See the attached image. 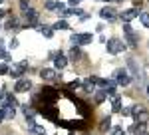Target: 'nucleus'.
<instances>
[{"instance_id":"nucleus-18","label":"nucleus","mask_w":149,"mask_h":135,"mask_svg":"<svg viewBox=\"0 0 149 135\" xmlns=\"http://www.w3.org/2000/svg\"><path fill=\"white\" fill-rule=\"evenodd\" d=\"M52 28H54V30H70V24L66 22V20H58Z\"/></svg>"},{"instance_id":"nucleus-29","label":"nucleus","mask_w":149,"mask_h":135,"mask_svg":"<svg viewBox=\"0 0 149 135\" xmlns=\"http://www.w3.org/2000/svg\"><path fill=\"white\" fill-rule=\"evenodd\" d=\"M0 58H4V60H10V56H8V52H6V50H4L2 46H0Z\"/></svg>"},{"instance_id":"nucleus-25","label":"nucleus","mask_w":149,"mask_h":135,"mask_svg":"<svg viewBox=\"0 0 149 135\" xmlns=\"http://www.w3.org/2000/svg\"><path fill=\"white\" fill-rule=\"evenodd\" d=\"M80 86H84V81H81V79H76V81H70V90H78Z\"/></svg>"},{"instance_id":"nucleus-33","label":"nucleus","mask_w":149,"mask_h":135,"mask_svg":"<svg viewBox=\"0 0 149 135\" xmlns=\"http://www.w3.org/2000/svg\"><path fill=\"white\" fill-rule=\"evenodd\" d=\"M121 113H123V115H131V109H129V107H125V109H121Z\"/></svg>"},{"instance_id":"nucleus-8","label":"nucleus","mask_w":149,"mask_h":135,"mask_svg":"<svg viewBox=\"0 0 149 135\" xmlns=\"http://www.w3.org/2000/svg\"><path fill=\"white\" fill-rule=\"evenodd\" d=\"M30 88H32V81L26 79V78H20L16 81V86H14V91H16V93H22V91H28Z\"/></svg>"},{"instance_id":"nucleus-17","label":"nucleus","mask_w":149,"mask_h":135,"mask_svg":"<svg viewBox=\"0 0 149 135\" xmlns=\"http://www.w3.org/2000/svg\"><path fill=\"white\" fill-rule=\"evenodd\" d=\"M30 133L32 135H46V127H42V125H32V127H30Z\"/></svg>"},{"instance_id":"nucleus-5","label":"nucleus","mask_w":149,"mask_h":135,"mask_svg":"<svg viewBox=\"0 0 149 135\" xmlns=\"http://www.w3.org/2000/svg\"><path fill=\"white\" fill-rule=\"evenodd\" d=\"M123 36H125L127 44L131 46V48H135V46H137V36H135L133 28H131L129 24H123Z\"/></svg>"},{"instance_id":"nucleus-36","label":"nucleus","mask_w":149,"mask_h":135,"mask_svg":"<svg viewBox=\"0 0 149 135\" xmlns=\"http://www.w3.org/2000/svg\"><path fill=\"white\" fill-rule=\"evenodd\" d=\"M4 14H6V12H4V10H0V20H2V16H4Z\"/></svg>"},{"instance_id":"nucleus-20","label":"nucleus","mask_w":149,"mask_h":135,"mask_svg":"<svg viewBox=\"0 0 149 135\" xmlns=\"http://www.w3.org/2000/svg\"><path fill=\"white\" fill-rule=\"evenodd\" d=\"M60 6H62V4H60L58 0H48L46 2V10H58Z\"/></svg>"},{"instance_id":"nucleus-38","label":"nucleus","mask_w":149,"mask_h":135,"mask_svg":"<svg viewBox=\"0 0 149 135\" xmlns=\"http://www.w3.org/2000/svg\"><path fill=\"white\" fill-rule=\"evenodd\" d=\"M147 93H149V86H147Z\"/></svg>"},{"instance_id":"nucleus-9","label":"nucleus","mask_w":149,"mask_h":135,"mask_svg":"<svg viewBox=\"0 0 149 135\" xmlns=\"http://www.w3.org/2000/svg\"><path fill=\"white\" fill-rule=\"evenodd\" d=\"M100 16H102V20L111 22V20H115L117 12H115V8H111V6H105V8H102V10H100Z\"/></svg>"},{"instance_id":"nucleus-12","label":"nucleus","mask_w":149,"mask_h":135,"mask_svg":"<svg viewBox=\"0 0 149 135\" xmlns=\"http://www.w3.org/2000/svg\"><path fill=\"white\" fill-rule=\"evenodd\" d=\"M40 78H42V79H48V81L56 79V70H50V68H42V70H40Z\"/></svg>"},{"instance_id":"nucleus-2","label":"nucleus","mask_w":149,"mask_h":135,"mask_svg":"<svg viewBox=\"0 0 149 135\" xmlns=\"http://www.w3.org/2000/svg\"><path fill=\"white\" fill-rule=\"evenodd\" d=\"M125 50V42H121L119 38H111V40H107V52L109 54H121Z\"/></svg>"},{"instance_id":"nucleus-30","label":"nucleus","mask_w":149,"mask_h":135,"mask_svg":"<svg viewBox=\"0 0 149 135\" xmlns=\"http://www.w3.org/2000/svg\"><path fill=\"white\" fill-rule=\"evenodd\" d=\"M20 8H22V10H28V8H30L28 0H20Z\"/></svg>"},{"instance_id":"nucleus-7","label":"nucleus","mask_w":149,"mask_h":135,"mask_svg":"<svg viewBox=\"0 0 149 135\" xmlns=\"http://www.w3.org/2000/svg\"><path fill=\"white\" fill-rule=\"evenodd\" d=\"M24 20H26V26H36L38 24V12L34 8L24 10Z\"/></svg>"},{"instance_id":"nucleus-1","label":"nucleus","mask_w":149,"mask_h":135,"mask_svg":"<svg viewBox=\"0 0 149 135\" xmlns=\"http://www.w3.org/2000/svg\"><path fill=\"white\" fill-rule=\"evenodd\" d=\"M113 81L117 86H121V88H125L131 84V78H129V74H127L123 68H119V70H115L113 72Z\"/></svg>"},{"instance_id":"nucleus-34","label":"nucleus","mask_w":149,"mask_h":135,"mask_svg":"<svg viewBox=\"0 0 149 135\" xmlns=\"http://www.w3.org/2000/svg\"><path fill=\"white\" fill-rule=\"evenodd\" d=\"M18 46V40H10V48H16Z\"/></svg>"},{"instance_id":"nucleus-28","label":"nucleus","mask_w":149,"mask_h":135,"mask_svg":"<svg viewBox=\"0 0 149 135\" xmlns=\"http://www.w3.org/2000/svg\"><path fill=\"white\" fill-rule=\"evenodd\" d=\"M8 72H10V68H8V64H0V76L8 74Z\"/></svg>"},{"instance_id":"nucleus-39","label":"nucleus","mask_w":149,"mask_h":135,"mask_svg":"<svg viewBox=\"0 0 149 135\" xmlns=\"http://www.w3.org/2000/svg\"><path fill=\"white\" fill-rule=\"evenodd\" d=\"M2 2H4V0H0V4H2Z\"/></svg>"},{"instance_id":"nucleus-15","label":"nucleus","mask_w":149,"mask_h":135,"mask_svg":"<svg viewBox=\"0 0 149 135\" xmlns=\"http://www.w3.org/2000/svg\"><path fill=\"white\" fill-rule=\"evenodd\" d=\"M129 131H131V133H135V135H145V123L131 125V127H129Z\"/></svg>"},{"instance_id":"nucleus-22","label":"nucleus","mask_w":149,"mask_h":135,"mask_svg":"<svg viewBox=\"0 0 149 135\" xmlns=\"http://www.w3.org/2000/svg\"><path fill=\"white\" fill-rule=\"evenodd\" d=\"M139 20H141V24H143L145 28H149V12H141V14H139Z\"/></svg>"},{"instance_id":"nucleus-24","label":"nucleus","mask_w":149,"mask_h":135,"mask_svg":"<svg viewBox=\"0 0 149 135\" xmlns=\"http://www.w3.org/2000/svg\"><path fill=\"white\" fill-rule=\"evenodd\" d=\"M93 86H95V84H93V81H92L90 78L84 81V88H86V91H93Z\"/></svg>"},{"instance_id":"nucleus-26","label":"nucleus","mask_w":149,"mask_h":135,"mask_svg":"<svg viewBox=\"0 0 149 135\" xmlns=\"http://www.w3.org/2000/svg\"><path fill=\"white\" fill-rule=\"evenodd\" d=\"M111 135H125V129L123 127H113L111 129Z\"/></svg>"},{"instance_id":"nucleus-6","label":"nucleus","mask_w":149,"mask_h":135,"mask_svg":"<svg viewBox=\"0 0 149 135\" xmlns=\"http://www.w3.org/2000/svg\"><path fill=\"white\" fill-rule=\"evenodd\" d=\"M131 115H133V119L137 121V123H145L149 119V113L143 109V107H139V105H135L133 109H131Z\"/></svg>"},{"instance_id":"nucleus-16","label":"nucleus","mask_w":149,"mask_h":135,"mask_svg":"<svg viewBox=\"0 0 149 135\" xmlns=\"http://www.w3.org/2000/svg\"><path fill=\"white\" fill-rule=\"evenodd\" d=\"M111 109L117 111V113H121V97H119V95H113V97H111Z\"/></svg>"},{"instance_id":"nucleus-31","label":"nucleus","mask_w":149,"mask_h":135,"mask_svg":"<svg viewBox=\"0 0 149 135\" xmlns=\"http://www.w3.org/2000/svg\"><path fill=\"white\" fill-rule=\"evenodd\" d=\"M133 6H135V8H141V6H143V0H133Z\"/></svg>"},{"instance_id":"nucleus-40","label":"nucleus","mask_w":149,"mask_h":135,"mask_svg":"<svg viewBox=\"0 0 149 135\" xmlns=\"http://www.w3.org/2000/svg\"><path fill=\"white\" fill-rule=\"evenodd\" d=\"M145 135H147V133H145Z\"/></svg>"},{"instance_id":"nucleus-21","label":"nucleus","mask_w":149,"mask_h":135,"mask_svg":"<svg viewBox=\"0 0 149 135\" xmlns=\"http://www.w3.org/2000/svg\"><path fill=\"white\" fill-rule=\"evenodd\" d=\"M105 97H107V91H105V90L95 91V101H97V103H102V101H105Z\"/></svg>"},{"instance_id":"nucleus-11","label":"nucleus","mask_w":149,"mask_h":135,"mask_svg":"<svg viewBox=\"0 0 149 135\" xmlns=\"http://www.w3.org/2000/svg\"><path fill=\"white\" fill-rule=\"evenodd\" d=\"M66 66H68V58L64 56L62 52H58L56 56H54V68L56 70H64Z\"/></svg>"},{"instance_id":"nucleus-23","label":"nucleus","mask_w":149,"mask_h":135,"mask_svg":"<svg viewBox=\"0 0 149 135\" xmlns=\"http://www.w3.org/2000/svg\"><path fill=\"white\" fill-rule=\"evenodd\" d=\"M80 48H78V46H74V48H72V50H70V58H72V60H78V58H80Z\"/></svg>"},{"instance_id":"nucleus-4","label":"nucleus","mask_w":149,"mask_h":135,"mask_svg":"<svg viewBox=\"0 0 149 135\" xmlns=\"http://www.w3.org/2000/svg\"><path fill=\"white\" fill-rule=\"evenodd\" d=\"M70 40H72V44H74V46L80 48V46H86V44L92 42V34H72Z\"/></svg>"},{"instance_id":"nucleus-13","label":"nucleus","mask_w":149,"mask_h":135,"mask_svg":"<svg viewBox=\"0 0 149 135\" xmlns=\"http://www.w3.org/2000/svg\"><path fill=\"white\" fill-rule=\"evenodd\" d=\"M0 111H2V115H4V119H14V115H16V109H14V105H4Z\"/></svg>"},{"instance_id":"nucleus-37","label":"nucleus","mask_w":149,"mask_h":135,"mask_svg":"<svg viewBox=\"0 0 149 135\" xmlns=\"http://www.w3.org/2000/svg\"><path fill=\"white\" fill-rule=\"evenodd\" d=\"M2 101H4V93H0V103H2Z\"/></svg>"},{"instance_id":"nucleus-14","label":"nucleus","mask_w":149,"mask_h":135,"mask_svg":"<svg viewBox=\"0 0 149 135\" xmlns=\"http://www.w3.org/2000/svg\"><path fill=\"white\" fill-rule=\"evenodd\" d=\"M38 32L42 34V36H46V38H52V36H54V28L44 24V26H38Z\"/></svg>"},{"instance_id":"nucleus-3","label":"nucleus","mask_w":149,"mask_h":135,"mask_svg":"<svg viewBox=\"0 0 149 135\" xmlns=\"http://www.w3.org/2000/svg\"><path fill=\"white\" fill-rule=\"evenodd\" d=\"M28 70V62H18V64H14V66L10 68V74L14 79H20V78H24V72Z\"/></svg>"},{"instance_id":"nucleus-32","label":"nucleus","mask_w":149,"mask_h":135,"mask_svg":"<svg viewBox=\"0 0 149 135\" xmlns=\"http://www.w3.org/2000/svg\"><path fill=\"white\" fill-rule=\"evenodd\" d=\"M68 2H70V6H78L81 0H68Z\"/></svg>"},{"instance_id":"nucleus-19","label":"nucleus","mask_w":149,"mask_h":135,"mask_svg":"<svg viewBox=\"0 0 149 135\" xmlns=\"http://www.w3.org/2000/svg\"><path fill=\"white\" fill-rule=\"evenodd\" d=\"M109 127H111V119L109 117H103L102 123H100V131H107Z\"/></svg>"},{"instance_id":"nucleus-35","label":"nucleus","mask_w":149,"mask_h":135,"mask_svg":"<svg viewBox=\"0 0 149 135\" xmlns=\"http://www.w3.org/2000/svg\"><path fill=\"white\" fill-rule=\"evenodd\" d=\"M2 121H4V115H2V111H0V123H2Z\"/></svg>"},{"instance_id":"nucleus-27","label":"nucleus","mask_w":149,"mask_h":135,"mask_svg":"<svg viewBox=\"0 0 149 135\" xmlns=\"http://www.w3.org/2000/svg\"><path fill=\"white\" fill-rule=\"evenodd\" d=\"M16 24H18V20H16V18H10V20L6 22V30H12V28H14Z\"/></svg>"},{"instance_id":"nucleus-10","label":"nucleus","mask_w":149,"mask_h":135,"mask_svg":"<svg viewBox=\"0 0 149 135\" xmlns=\"http://www.w3.org/2000/svg\"><path fill=\"white\" fill-rule=\"evenodd\" d=\"M119 18H121V22L123 24H129L133 18H137V10L135 8H129V10H123L119 14Z\"/></svg>"}]
</instances>
